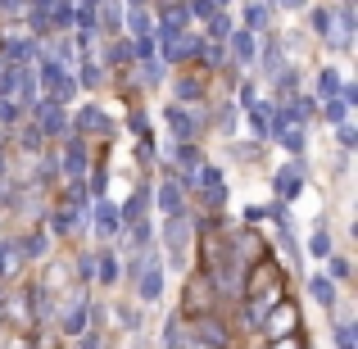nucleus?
Masks as SVG:
<instances>
[{"mask_svg": "<svg viewBox=\"0 0 358 349\" xmlns=\"http://www.w3.org/2000/svg\"><path fill=\"white\" fill-rule=\"evenodd\" d=\"M250 299H259L263 308H272L277 299H286V281H281V268L272 259L254 263V272H250Z\"/></svg>", "mask_w": 358, "mask_h": 349, "instance_id": "obj_1", "label": "nucleus"}, {"mask_svg": "<svg viewBox=\"0 0 358 349\" xmlns=\"http://www.w3.org/2000/svg\"><path fill=\"white\" fill-rule=\"evenodd\" d=\"M290 327H295V304H281V299H277V313L268 318V336L277 341V336H286Z\"/></svg>", "mask_w": 358, "mask_h": 349, "instance_id": "obj_2", "label": "nucleus"}, {"mask_svg": "<svg viewBox=\"0 0 358 349\" xmlns=\"http://www.w3.org/2000/svg\"><path fill=\"white\" fill-rule=\"evenodd\" d=\"M204 295H209V281H204V277H195L191 286H186V313H191V318L209 308V299H204Z\"/></svg>", "mask_w": 358, "mask_h": 349, "instance_id": "obj_3", "label": "nucleus"}, {"mask_svg": "<svg viewBox=\"0 0 358 349\" xmlns=\"http://www.w3.org/2000/svg\"><path fill=\"white\" fill-rule=\"evenodd\" d=\"M272 349H304V341H299V336H277V345Z\"/></svg>", "mask_w": 358, "mask_h": 349, "instance_id": "obj_4", "label": "nucleus"}]
</instances>
